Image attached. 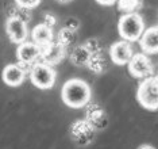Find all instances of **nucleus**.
I'll use <instances>...</instances> for the list:
<instances>
[{
	"label": "nucleus",
	"mask_w": 158,
	"mask_h": 149,
	"mask_svg": "<svg viewBox=\"0 0 158 149\" xmlns=\"http://www.w3.org/2000/svg\"><path fill=\"white\" fill-rule=\"evenodd\" d=\"M110 56H111V60L114 61V64L126 65L131 61L134 54H132V48L128 43V41H119L111 45Z\"/></svg>",
	"instance_id": "obj_7"
},
{
	"label": "nucleus",
	"mask_w": 158,
	"mask_h": 149,
	"mask_svg": "<svg viewBox=\"0 0 158 149\" xmlns=\"http://www.w3.org/2000/svg\"><path fill=\"white\" fill-rule=\"evenodd\" d=\"M139 0H118V6L122 11H132L138 6Z\"/></svg>",
	"instance_id": "obj_15"
},
{
	"label": "nucleus",
	"mask_w": 158,
	"mask_h": 149,
	"mask_svg": "<svg viewBox=\"0 0 158 149\" xmlns=\"http://www.w3.org/2000/svg\"><path fill=\"white\" fill-rule=\"evenodd\" d=\"M138 149H156V148L152 147V145H142V147H139Z\"/></svg>",
	"instance_id": "obj_18"
},
{
	"label": "nucleus",
	"mask_w": 158,
	"mask_h": 149,
	"mask_svg": "<svg viewBox=\"0 0 158 149\" xmlns=\"http://www.w3.org/2000/svg\"><path fill=\"white\" fill-rule=\"evenodd\" d=\"M128 72L134 77H146L153 72V67L146 54L138 53L134 54V57L128 63Z\"/></svg>",
	"instance_id": "obj_8"
},
{
	"label": "nucleus",
	"mask_w": 158,
	"mask_h": 149,
	"mask_svg": "<svg viewBox=\"0 0 158 149\" xmlns=\"http://www.w3.org/2000/svg\"><path fill=\"white\" fill-rule=\"evenodd\" d=\"M61 96L66 106L72 108H81L87 106L91 99V88L84 80L70 79L64 84Z\"/></svg>",
	"instance_id": "obj_1"
},
{
	"label": "nucleus",
	"mask_w": 158,
	"mask_h": 149,
	"mask_svg": "<svg viewBox=\"0 0 158 149\" xmlns=\"http://www.w3.org/2000/svg\"><path fill=\"white\" fill-rule=\"evenodd\" d=\"M96 2H98L99 4H102V6H112V4H115V3L118 2V0H96Z\"/></svg>",
	"instance_id": "obj_17"
},
{
	"label": "nucleus",
	"mask_w": 158,
	"mask_h": 149,
	"mask_svg": "<svg viewBox=\"0 0 158 149\" xmlns=\"http://www.w3.org/2000/svg\"><path fill=\"white\" fill-rule=\"evenodd\" d=\"M31 37L34 39V43H37L38 46H50L52 45V39H53V31H52V27L48 26L45 23H41V24H37L34 28H33V33H31Z\"/></svg>",
	"instance_id": "obj_12"
},
{
	"label": "nucleus",
	"mask_w": 158,
	"mask_h": 149,
	"mask_svg": "<svg viewBox=\"0 0 158 149\" xmlns=\"http://www.w3.org/2000/svg\"><path fill=\"white\" fill-rule=\"evenodd\" d=\"M139 45L143 52L147 54L158 53V26H153L143 33V35L139 39Z\"/></svg>",
	"instance_id": "obj_11"
},
{
	"label": "nucleus",
	"mask_w": 158,
	"mask_h": 149,
	"mask_svg": "<svg viewBox=\"0 0 158 149\" xmlns=\"http://www.w3.org/2000/svg\"><path fill=\"white\" fill-rule=\"evenodd\" d=\"M95 128L89 123L87 119H80L76 121L70 128V136L72 140L77 145L85 147V145L91 144L93 137H95Z\"/></svg>",
	"instance_id": "obj_5"
},
{
	"label": "nucleus",
	"mask_w": 158,
	"mask_h": 149,
	"mask_svg": "<svg viewBox=\"0 0 158 149\" xmlns=\"http://www.w3.org/2000/svg\"><path fill=\"white\" fill-rule=\"evenodd\" d=\"M145 23L139 14L127 12L118 22V33L124 41H138L143 35Z\"/></svg>",
	"instance_id": "obj_2"
},
{
	"label": "nucleus",
	"mask_w": 158,
	"mask_h": 149,
	"mask_svg": "<svg viewBox=\"0 0 158 149\" xmlns=\"http://www.w3.org/2000/svg\"><path fill=\"white\" fill-rule=\"evenodd\" d=\"M26 71L16 64H10L3 69V81L10 87H19L24 81Z\"/></svg>",
	"instance_id": "obj_9"
},
{
	"label": "nucleus",
	"mask_w": 158,
	"mask_h": 149,
	"mask_svg": "<svg viewBox=\"0 0 158 149\" xmlns=\"http://www.w3.org/2000/svg\"><path fill=\"white\" fill-rule=\"evenodd\" d=\"M42 56L41 46H38L34 42H24L18 46L16 49V57L22 64H30L35 59Z\"/></svg>",
	"instance_id": "obj_10"
},
{
	"label": "nucleus",
	"mask_w": 158,
	"mask_h": 149,
	"mask_svg": "<svg viewBox=\"0 0 158 149\" xmlns=\"http://www.w3.org/2000/svg\"><path fill=\"white\" fill-rule=\"evenodd\" d=\"M30 79L37 88H52L56 83V71L48 64H37L30 72Z\"/></svg>",
	"instance_id": "obj_4"
},
{
	"label": "nucleus",
	"mask_w": 158,
	"mask_h": 149,
	"mask_svg": "<svg viewBox=\"0 0 158 149\" xmlns=\"http://www.w3.org/2000/svg\"><path fill=\"white\" fill-rule=\"evenodd\" d=\"M64 56H65V46L58 42V43H52L50 46H48L41 57L45 61L44 64H48L52 67V65L60 63L64 59Z\"/></svg>",
	"instance_id": "obj_13"
},
{
	"label": "nucleus",
	"mask_w": 158,
	"mask_h": 149,
	"mask_svg": "<svg viewBox=\"0 0 158 149\" xmlns=\"http://www.w3.org/2000/svg\"><path fill=\"white\" fill-rule=\"evenodd\" d=\"M87 121L91 123L95 129H102L107 125V117L106 112L103 111V108L99 106H92L87 112Z\"/></svg>",
	"instance_id": "obj_14"
},
{
	"label": "nucleus",
	"mask_w": 158,
	"mask_h": 149,
	"mask_svg": "<svg viewBox=\"0 0 158 149\" xmlns=\"http://www.w3.org/2000/svg\"><path fill=\"white\" fill-rule=\"evenodd\" d=\"M136 99L147 110L158 108V77H147L139 84L136 91Z\"/></svg>",
	"instance_id": "obj_3"
},
{
	"label": "nucleus",
	"mask_w": 158,
	"mask_h": 149,
	"mask_svg": "<svg viewBox=\"0 0 158 149\" xmlns=\"http://www.w3.org/2000/svg\"><path fill=\"white\" fill-rule=\"evenodd\" d=\"M15 3L19 7H22V8L31 10V8H35L41 3V0H15Z\"/></svg>",
	"instance_id": "obj_16"
},
{
	"label": "nucleus",
	"mask_w": 158,
	"mask_h": 149,
	"mask_svg": "<svg viewBox=\"0 0 158 149\" xmlns=\"http://www.w3.org/2000/svg\"><path fill=\"white\" fill-rule=\"evenodd\" d=\"M58 3H61V4H68V3H70V2H73V0H57Z\"/></svg>",
	"instance_id": "obj_19"
},
{
	"label": "nucleus",
	"mask_w": 158,
	"mask_h": 149,
	"mask_svg": "<svg viewBox=\"0 0 158 149\" xmlns=\"http://www.w3.org/2000/svg\"><path fill=\"white\" fill-rule=\"evenodd\" d=\"M6 31L8 34V37L11 38V41L15 43H19V45L26 42V38L28 35L26 22L19 16H10L7 19Z\"/></svg>",
	"instance_id": "obj_6"
}]
</instances>
